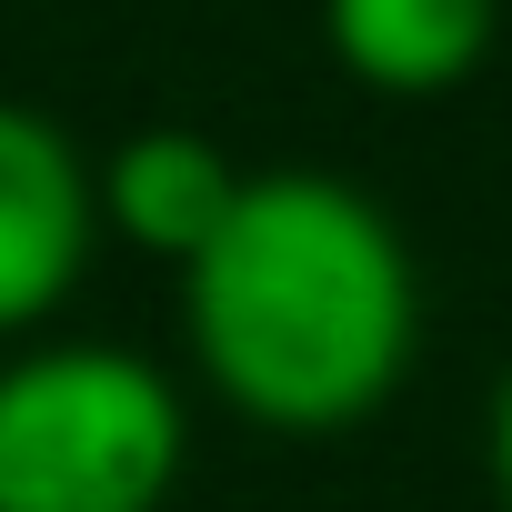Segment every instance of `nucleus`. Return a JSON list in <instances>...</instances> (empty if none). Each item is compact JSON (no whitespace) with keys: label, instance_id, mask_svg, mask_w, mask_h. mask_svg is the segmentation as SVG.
Listing matches in <instances>:
<instances>
[{"label":"nucleus","instance_id":"1","mask_svg":"<svg viewBox=\"0 0 512 512\" xmlns=\"http://www.w3.org/2000/svg\"><path fill=\"white\" fill-rule=\"evenodd\" d=\"M181 352L251 432H362L422 362V262L362 181L251 171L211 251L181 272Z\"/></svg>","mask_w":512,"mask_h":512},{"label":"nucleus","instance_id":"2","mask_svg":"<svg viewBox=\"0 0 512 512\" xmlns=\"http://www.w3.org/2000/svg\"><path fill=\"white\" fill-rule=\"evenodd\" d=\"M191 472V392L131 342L0 352V512H171Z\"/></svg>","mask_w":512,"mask_h":512},{"label":"nucleus","instance_id":"3","mask_svg":"<svg viewBox=\"0 0 512 512\" xmlns=\"http://www.w3.org/2000/svg\"><path fill=\"white\" fill-rule=\"evenodd\" d=\"M91 251H101L91 151L51 111L0 101V352L41 342L71 312V292L91 282Z\"/></svg>","mask_w":512,"mask_h":512},{"label":"nucleus","instance_id":"4","mask_svg":"<svg viewBox=\"0 0 512 512\" xmlns=\"http://www.w3.org/2000/svg\"><path fill=\"white\" fill-rule=\"evenodd\" d=\"M91 181H101V231L121 251H141L161 272H191L211 251V231L231 221L251 171L211 131H191V121H141V131H121L91 161Z\"/></svg>","mask_w":512,"mask_h":512},{"label":"nucleus","instance_id":"5","mask_svg":"<svg viewBox=\"0 0 512 512\" xmlns=\"http://www.w3.org/2000/svg\"><path fill=\"white\" fill-rule=\"evenodd\" d=\"M502 41V0H322V51L382 101L462 91Z\"/></svg>","mask_w":512,"mask_h":512},{"label":"nucleus","instance_id":"6","mask_svg":"<svg viewBox=\"0 0 512 512\" xmlns=\"http://www.w3.org/2000/svg\"><path fill=\"white\" fill-rule=\"evenodd\" d=\"M482 472H492V502L512 512V362L492 382V412H482Z\"/></svg>","mask_w":512,"mask_h":512}]
</instances>
